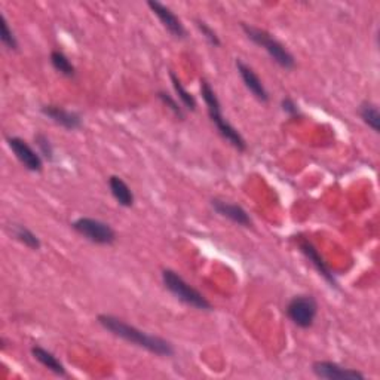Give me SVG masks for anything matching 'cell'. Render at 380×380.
<instances>
[{
	"mask_svg": "<svg viewBox=\"0 0 380 380\" xmlns=\"http://www.w3.org/2000/svg\"><path fill=\"white\" fill-rule=\"evenodd\" d=\"M170 78H171V82H173V87H174V90H176V92H177V95H178V98H180V100H181V103L183 104H185V107L186 109H189V110H195L196 109V100H195V97L185 88V87H183V83L180 82V79L171 72L170 73Z\"/></svg>",
	"mask_w": 380,
	"mask_h": 380,
	"instance_id": "obj_19",
	"label": "cell"
},
{
	"mask_svg": "<svg viewBox=\"0 0 380 380\" xmlns=\"http://www.w3.org/2000/svg\"><path fill=\"white\" fill-rule=\"evenodd\" d=\"M201 95L207 104L208 116H209L211 122L216 125V128L220 133V135L226 140L228 143H231L236 150L244 152L247 149V143H245L244 137L239 134V131L235 128V126H232L226 119H224L216 91L211 88L209 83L204 79H201Z\"/></svg>",
	"mask_w": 380,
	"mask_h": 380,
	"instance_id": "obj_2",
	"label": "cell"
},
{
	"mask_svg": "<svg viewBox=\"0 0 380 380\" xmlns=\"http://www.w3.org/2000/svg\"><path fill=\"white\" fill-rule=\"evenodd\" d=\"M281 104H283V110L286 111V114L288 115V116H291V118H300V110H299V107H298V104H295L293 100H291V98H284V100H283V103H281Z\"/></svg>",
	"mask_w": 380,
	"mask_h": 380,
	"instance_id": "obj_24",
	"label": "cell"
},
{
	"mask_svg": "<svg viewBox=\"0 0 380 380\" xmlns=\"http://www.w3.org/2000/svg\"><path fill=\"white\" fill-rule=\"evenodd\" d=\"M299 248H300V251L303 252V255L306 256V259L312 263V266L318 271V274L327 281V283L330 284V287H333V288L339 287V286H337V281H336L334 275L330 271L329 264L324 262V259L321 257V255L318 252V250L314 247L312 243H309L307 239H300Z\"/></svg>",
	"mask_w": 380,
	"mask_h": 380,
	"instance_id": "obj_11",
	"label": "cell"
},
{
	"mask_svg": "<svg viewBox=\"0 0 380 380\" xmlns=\"http://www.w3.org/2000/svg\"><path fill=\"white\" fill-rule=\"evenodd\" d=\"M243 30L251 42H255L257 47L263 48L267 54H269V57L278 66H281L286 70H291L295 66V60L287 51V48L281 44V42H278L275 37H272V35H269L266 30L257 29V27H252L248 24H243Z\"/></svg>",
	"mask_w": 380,
	"mask_h": 380,
	"instance_id": "obj_3",
	"label": "cell"
},
{
	"mask_svg": "<svg viewBox=\"0 0 380 380\" xmlns=\"http://www.w3.org/2000/svg\"><path fill=\"white\" fill-rule=\"evenodd\" d=\"M32 354L36 361H39L45 369L51 370L52 373L59 374V376H66V369L64 365L60 362V360L55 357L52 352L48 349L42 348V346H33L32 348Z\"/></svg>",
	"mask_w": 380,
	"mask_h": 380,
	"instance_id": "obj_15",
	"label": "cell"
},
{
	"mask_svg": "<svg viewBox=\"0 0 380 380\" xmlns=\"http://www.w3.org/2000/svg\"><path fill=\"white\" fill-rule=\"evenodd\" d=\"M162 281L166 290L173 293L176 298L185 305L198 309V311H211V309H213V306H211V303L204 298V295L198 290L189 286L177 272L171 269H165L162 272Z\"/></svg>",
	"mask_w": 380,
	"mask_h": 380,
	"instance_id": "obj_4",
	"label": "cell"
},
{
	"mask_svg": "<svg viewBox=\"0 0 380 380\" xmlns=\"http://www.w3.org/2000/svg\"><path fill=\"white\" fill-rule=\"evenodd\" d=\"M51 63H52V67L66 78H73L76 75L75 66L67 59V55L63 54L61 51L51 52Z\"/></svg>",
	"mask_w": 380,
	"mask_h": 380,
	"instance_id": "obj_17",
	"label": "cell"
},
{
	"mask_svg": "<svg viewBox=\"0 0 380 380\" xmlns=\"http://www.w3.org/2000/svg\"><path fill=\"white\" fill-rule=\"evenodd\" d=\"M72 228L88 241L98 245H110L116 241V233L107 223L97 219L80 217L73 221Z\"/></svg>",
	"mask_w": 380,
	"mask_h": 380,
	"instance_id": "obj_5",
	"label": "cell"
},
{
	"mask_svg": "<svg viewBox=\"0 0 380 380\" xmlns=\"http://www.w3.org/2000/svg\"><path fill=\"white\" fill-rule=\"evenodd\" d=\"M211 205H213V208H214V211L217 214L229 219L231 221L239 224V226H244V228H251L252 226V221H251L248 213L243 207H239L236 204L224 202V201H220V200H213V201H211Z\"/></svg>",
	"mask_w": 380,
	"mask_h": 380,
	"instance_id": "obj_13",
	"label": "cell"
},
{
	"mask_svg": "<svg viewBox=\"0 0 380 380\" xmlns=\"http://www.w3.org/2000/svg\"><path fill=\"white\" fill-rule=\"evenodd\" d=\"M312 372L319 379L329 380H364L365 376L361 372L345 369L342 365L331 361H317L312 365Z\"/></svg>",
	"mask_w": 380,
	"mask_h": 380,
	"instance_id": "obj_8",
	"label": "cell"
},
{
	"mask_svg": "<svg viewBox=\"0 0 380 380\" xmlns=\"http://www.w3.org/2000/svg\"><path fill=\"white\" fill-rule=\"evenodd\" d=\"M42 114H44L48 119L55 122L57 125H61L66 130H78L82 126V119L75 111L66 110L60 106H44L42 107Z\"/></svg>",
	"mask_w": 380,
	"mask_h": 380,
	"instance_id": "obj_12",
	"label": "cell"
},
{
	"mask_svg": "<svg viewBox=\"0 0 380 380\" xmlns=\"http://www.w3.org/2000/svg\"><path fill=\"white\" fill-rule=\"evenodd\" d=\"M0 40H2V44L11 49V51H17L18 49V42L16 35L9 29L8 21L5 17H0Z\"/></svg>",
	"mask_w": 380,
	"mask_h": 380,
	"instance_id": "obj_20",
	"label": "cell"
},
{
	"mask_svg": "<svg viewBox=\"0 0 380 380\" xmlns=\"http://www.w3.org/2000/svg\"><path fill=\"white\" fill-rule=\"evenodd\" d=\"M35 142L40 150V153L44 154V157L48 159V161H54V147L49 142V138L44 134H37L35 137Z\"/></svg>",
	"mask_w": 380,
	"mask_h": 380,
	"instance_id": "obj_22",
	"label": "cell"
},
{
	"mask_svg": "<svg viewBox=\"0 0 380 380\" xmlns=\"http://www.w3.org/2000/svg\"><path fill=\"white\" fill-rule=\"evenodd\" d=\"M158 97H159V100H161L168 109H170L178 119H185V111H183V109H181V106L178 104V102L174 100L173 95H170V94H166V92L161 91V92L158 94Z\"/></svg>",
	"mask_w": 380,
	"mask_h": 380,
	"instance_id": "obj_21",
	"label": "cell"
},
{
	"mask_svg": "<svg viewBox=\"0 0 380 380\" xmlns=\"http://www.w3.org/2000/svg\"><path fill=\"white\" fill-rule=\"evenodd\" d=\"M196 27H198V29L202 32V35L205 36V39L208 40L209 45H213V47H219L220 45V39H219L217 33L213 29H211V27L207 23L196 20Z\"/></svg>",
	"mask_w": 380,
	"mask_h": 380,
	"instance_id": "obj_23",
	"label": "cell"
},
{
	"mask_svg": "<svg viewBox=\"0 0 380 380\" xmlns=\"http://www.w3.org/2000/svg\"><path fill=\"white\" fill-rule=\"evenodd\" d=\"M147 6L152 9V12L154 13V16L159 18L162 25L165 27L168 32H170L171 36H174L177 39H185L186 37L185 25H183L180 18L176 16V13L170 8L159 4V2H153V0H150V2L147 4Z\"/></svg>",
	"mask_w": 380,
	"mask_h": 380,
	"instance_id": "obj_9",
	"label": "cell"
},
{
	"mask_svg": "<svg viewBox=\"0 0 380 380\" xmlns=\"http://www.w3.org/2000/svg\"><path fill=\"white\" fill-rule=\"evenodd\" d=\"M109 188L111 195H114V198L118 201L119 205L130 208L134 205V195L130 189V186L126 185V183L118 177V176H111L109 178Z\"/></svg>",
	"mask_w": 380,
	"mask_h": 380,
	"instance_id": "obj_14",
	"label": "cell"
},
{
	"mask_svg": "<svg viewBox=\"0 0 380 380\" xmlns=\"http://www.w3.org/2000/svg\"><path fill=\"white\" fill-rule=\"evenodd\" d=\"M360 116L364 121V123H367L374 133H379L380 130V115L379 109L373 103H362L360 107Z\"/></svg>",
	"mask_w": 380,
	"mask_h": 380,
	"instance_id": "obj_18",
	"label": "cell"
},
{
	"mask_svg": "<svg viewBox=\"0 0 380 380\" xmlns=\"http://www.w3.org/2000/svg\"><path fill=\"white\" fill-rule=\"evenodd\" d=\"M100 326L121 339L130 342L138 348H143L154 355L159 357H173L174 355V348L173 345L162 339L158 336H152L146 331L138 330L134 326H130L125 321L114 317V315H100L97 318Z\"/></svg>",
	"mask_w": 380,
	"mask_h": 380,
	"instance_id": "obj_1",
	"label": "cell"
},
{
	"mask_svg": "<svg viewBox=\"0 0 380 380\" xmlns=\"http://www.w3.org/2000/svg\"><path fill=\"white\" fill-rule=\"evenodd\" d=\"M318 314V303L312 295H295L287 306V315L300 329L314 326Z\"/></svg>",
	"mask_w": 380,
	"mask_h": 380,
	"instance_id": "obj_6",
	"label": "cell"
},
{
	"mask_svg": "<svg viewBox=\"0 0 380 380\" xmlns=\"http://www.w3.org/2000/svg\"><path fill=\"white\" fill-rule=\"evenodd\" d=\"M8 146L12 150V153L16 154V158L27 168L29 171L39 173L44 168V161H42L40 154L32 149V146L24 142L20 137H9L8 138Z\"/></svg>",
	"mask_w": 380,
	"mask_h": 380,
	"instance_id": "obj_7",
	"label": "cell"
},
{
	"mask_svg": "<svg viewBox=\"0 0 380 380\" xmlns=\"http://www.w3.org/2000/svg\"><path fill=\"white\" fill-rule=\"evenodd\" d=\"M236 68L239 76H241L243 82L245 83L247 90L255 95L259 102L262 103L269 102V94H267L262 79L255 70H252L248 64H245L243 60H236Z\"/></svg>",
	"mask_w": 380,
	"mask_h": 380,
	"instance_id": "obj_10",
	"label": "cell"
},
{
	"mask_svg": "<svg viewBox=\"0 0 380 380\" xmlns=\"http://www.w3.org/2000/svg\"><path fill=\"white\" fill-rule=\"evenodd\" d=\"M11 233L18 243H21L23 245H25L27 248H30V250H39L42 245L40 239L30 229H27L25 226H21V224H12Z\"/></svg>",
	"mask_w": 380,
	"mask_h": 380,
	"instance_id": "obj_16",
	"label": "cell"
}]
</instances>
